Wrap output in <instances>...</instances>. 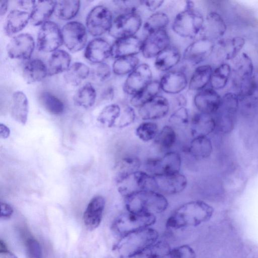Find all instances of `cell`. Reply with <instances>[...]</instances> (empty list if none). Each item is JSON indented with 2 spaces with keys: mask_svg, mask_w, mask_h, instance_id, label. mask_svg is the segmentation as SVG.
<instances>
[{
  "mask_svg": "<svg viewBox=\"0 0 258 258\" xmlns=\"http://www.w3.org/2000/svg\"><path fill=\"white\" fill-rule=\"evenodd\" d=\"M213 208L206 202L196 200L179 207L168 218L166 226L172 229L196 226L207 222L212 217Z\"/></svg>",
  "mask_w": 258,
  "mask_h": 258,
  "instance_id": "1",
  "label": "cell"
},
{
  "mask_svg": "<svg viewBox=\"0 0 258 258\" xmlns=\"http://www.w3.org/2000/svg\"><path fill=\"white\" fill-rule=\"evenodd\" d=\"M127 211L154 215L163 212L167 208V199L161 193L153 190H144L124 198Z\"/></svg>",
  "mask_w": 258,
  "mask_h": 258,
  "instance_id": "2",
  "label": "cell"
},
{
  "mask_svg": "<svg viewBox=\"0 0 258 258\" xmlns=\"http://www.w3.org/2000/svg\"><path fill=\"white\" fill-rule=\"evenodd\" d=\"M158 232L150 227L143 229L121 238L114 246L120 258L137 254L151 246L158 241Z\"/></svg>",
  "mask_w": 258,
  "mask_h": 258,
  "instance_id": "3",
  "label": "cell"
},
{
  "mask_svg": "<svg viewBox=\"0 0 258 258\" xmlns=\"http://www.w3.org/2000/svg\"><path fill=\"white\" fill-rule=\"evenodd\" d=\"M204 20L202 14L195 9L183 10L176 15L172 23V30L181 37L194 39L200 37Z\"/></svg>",
  "mask_w": 258,
  "mask_h": 258,
  "instance_id": "4",
  "label": "cell"
},
{
  "mask_svg": "<svg viewBox=\"0 0 258 258\" xmlns=\"http://www.w3.org/2000/svg\"><path fill=\"white\" fill-rule=\"evenodd\" d=\"M156 222L154 215L140 214L127 211L113 221L111 229L121 237L131 233L149 228Z\"/></svg>",
  "mask_w": 258,
  "mask_h": 258,
  "instance_id": "5",
  "label": "cell"
},
{
  "mask_svg": "<svg viewBox=\"0 0 258 258\" xmlns=\"http://www.w3.org/2000/svg\"><path fill=\"white\" fill-rule=\"evenodd\" d=\"M143 25L137 12L121 13L113 19L108 34L115 39L135 36Z\"/></svg>",
  "mask_w": 258,
  "mask_h": 258,
  "instance_id": "6",
  "label": "cell"
},
{
  "mask_svg": "<svg viewBox=\"0 0 258 258\" xmlns=\"http://www.w3.org/2000/svg\"><path fill=\"white\" fill-rule=\"evenodd\" d=\"M118 192L124 198L144 190H153L152 176L138 171L116 181Z\"/></svg>",
  "mask_w": 258,
  "mask_h": 258,
  "instance_id": "7",
  "label": "cell"
},
{
  "mask_svg": "<svg viewBox=\"0 0 258 258\" xmlns=\"http://www.w3.org/2000/svg\"><path fill=\"white\" fill-rule=\"evenodd\" d=\"M181 163L180 155L176 152L171 151L162 157L148 159L145 162V168L152 175L173 174L179 172Z\"/></svg>",
  "mask_w": 258,
  "mask_h": 258,
  "instance_id": "8",
  "label": "cell"
},
{
  "mask_svg": "<svg viewBox=\"0 0 258 258\" xmlns=\"http://www.w3.org/2000/svg\"><path fill=\"white\" fill-rule=\"evenodd\" d=\"M62 43L61 31L55 23L48 21L41 26L37 38V47L39 51L53 52Z\"/></svg>",
  "mask_w": 258,
  "mask_h": 258,
  "instance_id": "9",
  "label": "cell"
},
{
  "mask_svg": "<svg viewBox=\"0 0 258 258\" xmlns=\"http://www.w3.org/2000/svg\"><path fill=\"white\" fill-rule=\"evenodd\" d=\"M110 10L103 6L94 7L86 18V27L89 33L93 36H99L108 32L113 21Z\"/></svg>",
  "mask_w": 258,
  "mask_h": 258,
  "instance_id": "10",
  "label": "cell"
},
{
  "mask_svg": "<svg viewBox=\"0 0 258 258\" xmlns=\"http://www.w3.org/2000/svg\"><path fill=\"white\" fill-rule=\"evenodd\" d=\"M61 31L63 43L70 51L76 52L84 48L87 41V33L83 24L70 21L63 26Z\"/></svg>",
  "mask_w": 258,
  "mask_h": 258,
  "instance_id": "11",
  "label": "cell"
},
{
  "mask_svg": "<svg viewBox=\"0 0 258 258\" xmlns=\"http://www.w3.org/2000/svg\"><path fill=\"white\" fill-rule=\"evenodd\" d=\"M153 80L150 66L146 63H141L127 75L122 89L125 94L132 96L147 87Z\"/></svg>",
  "mask_w": 258,
  "mask_h": 258,
  "instance_id": "12",
  "label": "cell"
},
{
  "mask_svg": "<svg viewBox=\"0 0 258 258\" xmlns=\"http://www.w3.org/2000/svg\"><path fill=\"white\" fill-rule=\"evenodd\" d=\"M214 47L213 41L199 37L186 47L182 54V59L191 66H197L212 54Z\"/></svg>",
  "mask_w": 258,
  "mask_h": 258,
  "instance_id": "13",
  "label": "cell"
},
{
  "mask_svg": "<svg viewBox=\"0 0 258 258\" xmlns=\"http://www.w3.org/2000/svg\"><path fill=\"white\" fill-rule=\"evenodd\" d=\"M152 176L154 190L161 194H179L185 188L187 184L186 177L180 172Z\"/></svg>",
  "mask_w": 258,
  "mask_h": 258,
  "instance_id": "14",
  "label": "cell"
},
{
  "mask_svg": "<svg viewBox=\"0 0 258 258\" xmlns=\"http://www.w3.org/2000/svg\"><path fill=\"white\" fill-rule=\"evenodd\" d=\"M35 47L33 37L28 33H22L13 37L8 43L6 50L8 56L13 59H29Z\"/></svg>",
  "mask_w": 258,
  "mask_h": 258,
  "instance_id": "15",
  "label": "cell"
},
{
  "mask_svg": "<svg viewBox=\"0 0 258 258\" xmlns=\"http://www.w3.org/2000/svg\"><path fill=\"white\" fill-rule=\"evenodd\" d=\"M170 45V38L166 30H159L146 35L141 53L146 58L156 57Z\"/></svg>",
  "mask_w": 258,
  "mask_h": 258,
  "instance_id": "16",
  "label": "cell"
},
{
  "mask_svg": "<svg viewBox=\"0 0 258 258\" xmlns=\"http://www.w3.org/2000/svg\"><path fill=\"white\" fill-rule=\"evenodd\" d=\"M253 64L251 58L243 53L238 58L233 70V85L239 92L245 88L251 81L253 75Z\"/></svg>",
  "mask_w": 258,
  "mask_h": 258,
  "instance_id": "17",
  "label": "cell"
},
{
  "mask_svg": "<svg viewBox=\"0 0 258 258\" xmlns=\"http://www.w3.org/2000/svg\"><path fill=\"white\" fill-rule=\"evenodd\" d=\"M170 109L168 99L158 95L138 108V113L145 120H153L165 117Z\"/></svg>",
  "mask_w": 258,
  "mask_h": 258,
  "instance_id": "18",
  "label": "cell"
},
{
  "mask_svg": "<svg viewBox=\"0 0 258 258\" xmlns=\"http://www.w3.org/2000/svg\"><path fill=\"white\" fill-rule=\"evenodd\" d=\"M238 95L233 93L225 94L221 99L220 107L216 112L217 120L224 127H232L238 109Z\"/></svg>",
  "mask_w": 258,
  "mask_h": 258,
  "instance_id": "19",
  "label": "cell"
},
{
  "mask_svg": "<svg viewBox=\"0 0 258 258\" xmlns=\"http://www.w3.org/2000/svg\"><path fill=\"white\" fill-rule=\"evenodd\" d=\"M221 99L215 90L212 88H205L195 95L194 103L200 112L212 115L218 110Z\"/></svg>",
  "mask_w": 258,
  "mask_h": 258,
  "instance_id": "20",
  "label": "cell"
},
{
  "mask_svg": "<svg viewBox=\"0 0 258 258\" xmlns=\"http://www.w3.org/2000/svg\"><path fill=\"white\" fill-rule=\"evenodd\" d=\"M143 40L137 36L122 38L111 45V57L114 59L136 56L141 52Z\"/></svg>",
  "mask_w": 258,
  "mask_h": 258,
  "instance_id": "21",
  "label": "cell"
},
{
  "mask_svg": "<svg viewBox=\"0 0 258 258\" xmlns=\"http://www.w3.org/2000/svg\"><path fill=\"white\" fill-rule=\"evenodd\" d=\"M161 90L169 94H178L188 86V81L182 71L171 70L166 72L160 81Z\"/></svg>",
  "mask_w": 258,
  "mask_h": 258,
  "instance_id": "22",
  "label": "cell"
},
{
  "mask_svg": "<svg viewBox=\"0 0 258 258\" xmlns=\"http://www.w3.org/2000/svg\"><path fill=\"white\" fill-rule=\"evenodd\" d=\"M226 31V25L222 16L216 12H210L204 20L199 37H204L213 41L223 36Z\"/></svg>",
  "mask_w": 258,
  "mask_h": 258,
  "instance_id": "23",
  "label": "cell"
},
{
  "mask_svg": "<svg viewBox=\"0 0 258 258\" xmlns=\"http://www.w3.org/2000/svg\"><path fill=\"white\" fill-rule=\"evenodd\" d=\"M105 205V199L101 196L94 197L89 203L83 215L84 224L88 230H93L100 225Z\"/></svg>",
  "mask_w": 258,
  "mask_h": 258,
  "instance_id": "24",
  "label": "cell"
},
{
  "mask_svg": "<svg viewBox=\"0 0 258 258\" xmlns=\"http://www.w3.org/2000/svg\"><path fill=\"white\" fill-rule=\"evenodd\" d=\"M111 45L105 39L96 38L87 44L84 56L91 62L100 63L111 56Z\"/></svg>",
  "mask_w": 258,
  "mask_h": 258,
  "instance_id": "25",
  "label": "cell"
},
{
  "mask_svg": "<svg viewBox=\"0 0 258 258\" xmlns=\"http://www.w3.org/2000/svg\"><path fill=\"white\" fill-rule=\"evenodd\" d=\"M239 103L247 113L258 109V73L254 74L248 85L239 92Z\"/></svg>",
  "mask_w": 258,
  "mask_h": 258,
  "instance_id": "26",
  "label": "cell"
},
{
  "mask_svg": "<svg viewBox=\"0 0 258 258\" xmlns=\"http://www.w3.org/2000/svg\"><path fill=\"white\" fill-rule=\"evenodd\" d=\"M216 126V120L212 115L199 112L191 118V134L193 138L207 137L213 132Z\"/></svg>",
  "mask_w": 258,
  "mask_h": 258,
  "instance_id": "27",
  "label": "cell"
},
{
  "mask_svg": "<svg viewBox=\"0 0 258 258\" xmlns=\"http://www.w3.org/2000/svg\"><path fill=\"white\" fill-rule=\"evenodd\" d=\"M30 13L27 12L13 10L7 15L4 26L5 34L8 36L22 30L30 21Z\"/></svg>",
  "mask_w": 258,
  "mask_h": 258,
  "instance_id": "28",
  "label": "cell"
},
{
  "mask_svg": "<svg viewBox=\"0 0 258 258\" xmlns=\"http://www.w3.org/2000/svg\"><path fill=\"white\" fill-rule=\"evenodd\" d=\"M181 58L178 48L170 45L155 57L154 66L159 71L167 72L178 64Z\"/></svg>",
  "mask_w": 258,
  "mask_h": 258,
  "instance_id": "29",
  "label": "cell"
},
{
  "mask_svg": "<svg viewBox=\"0 0 258 258\" xmlns=\"http://www.w3.org/2000/svg\"><path fill=\"white\" fill-rule=\"evenodd\" d=\"M56 1H35L30 13V23L34 26L42 25L54 13Z\"/></svg>",
  "mask_w": 258,
  "mask_h": 258,
  "instance_id": "30",
  "label": "cell"
},
{
  "mask_svg": "<svg viewBox=\"0 0 258 258\" xmlns=\"http://www.w3.org/2000/svg\"><path fill=\"white\" fill-rule=\"evenodd\" d=\"M71 56L63 50L57 49L53 52L48 60V76H51L66 72L70 67Z\"/></svg>",
  "mask_w": 258,
  "mask_h": 258,
  "instance_id": "31",
  "label": "cell"
},
{
  "mask_svg": "<svg viewBox=\"0 0 258 258\" xmlns=\"http://www.w3.org/2000/svg\"><path fill=\"white\" fill-rule=\"evenodd\" d=\"M22 74L29 84L39 82L48 75L47 66L39 59H33L25 64Z\"/></svg>",
  "mask_w": 258,
  "mask_h": 258,
  "instance_id": "32",
  "label": "cell"
},
{
  "mask_svg": "<svg viewBox=\"0 0 258 258\" xmlns=\"http://www.w3.org/2000/svg\"><path fill=\"white\" fill-rule=\"evenodd\" d=\"M213 71L209 64L198 66L194 70L188 81V89L199 91L205 89L210 82Z\"/></svg>",
  "mask_w": 258,
  "mask_h": 258,
  "instance_id": "33",
  "label": "cell"
},
{
  "mask_svg": "<svg viewBox=\"0 0 258 258\" xmlns=\"http://www.w3.org/2000/svg\"><path fill=\"white\" fill-rule=\"evenodd\" d=\"M11 113L15 120L23 125L25 124L28 117V101L27 96L23 92L17 91L13 94Z\"/></svg>",
  "mask_w": 258,
  "mask_h": 258,
  "instance_id": "34",
  "label": "cell"
},
{
  "mask_svg": "<svg viewBox=\"0 0 258 258\" xmlns=\"http://www.w3.org/2000/svg\"><path fill=\"white\" fill-rule=\"evenodd\" d=\"M244 44V39L240 36L221 40L218 42V52L225 60L232 59L238 55Z\"/></svg>",
  "mask_w": 258,
  "mask_h": 258,
  "instance_id": "35",
  "label": "cell"
},
{
  "mask_svg": "<svg viewBox=\"0 0 258 258\" xmlns=\"http://www.w3.org/2000/svg\"><path fill=\"white\" fill-rule=\"evenodd\" d=\"M161 91L159 81L153 80L147 87L132 96L130 100V103L132 106L139 108L159 95Z\"/></svg>",
  "mask_w": 258,
  "mask_h": 258,
  "instance_id": "36",
  "label": "cell"
},
{
  "mask_svg": "<svg viewBox=\"0 0 258 258\" xmlns=\"http://www.w3.org/2000/svg\"><path fill=\"white\" fill-rule=\"evenodd\" d=\"M90 73L89 68L85 64L76 62L73 63L64 72L65 82L73 86H77L88 78Z\"/></svg>",
  "mask_w": 258,
  "mask_h": 258,
  "instance_id": "37",
  "label": "cell"
},
{
  "mask_svg": "<svg viewBox=\"0 0 258 258\" xmlns=\"http://www.w3.org/2000/svg\"><path fill=\"white\" fill-rule=\"evenodd\" d=\"M213 151V145L208 137L194 138L190 143L188 152L196 159L208 158Z\"/></svg>",
  "mask_w": 258,
  "mask_h": 258,
  "instance_id": "38",
  "label": "cell"
},
{
  "mask_svg": "<svg viewBox=\"0 0 258 258\" xmlns=\"http://www.w3.org/2000/svg\"><path fill=\"white\" fill-rule=\"evenodd\" d=\"M96 92L90 83L82 86L75 93L74 102L75 105L84 108H89L94 104Z\"/></svg>",
  "mask_w": 258,
  "mask_h": 258,
  "instance_id": "39",
  "label": "cell"
},
{
  "mask_svg": "<svg viewBox=\"0 0 258 258\" xmlns=\"http://www.w3.org/2000/svg\"><path fill=\"white\" fill-rule=\"evenodd\" d=\"M80 7V2L77 0H62L56 1L54 13L62 20H69L78 14Z\"/></svg>",
  "mask_w": 258,
  "mask_h": 258,
  "instance_id": "40",
  "label": "cell"
},
{
  "mask_svg": "<svg viewBox=\"0 0 258 258\" xmlns=\"http://www.w3.org/2000/svg\"><path fill=\"white\" fill-rule=\"evenodd\" d=\"M170 22L167 14L157 12L151 14L145 21L143 25L144 31L148 35L151 33L165 29Z\"/></svg>",
  "mask_w": 258,
  "mask_h": 258,
  "instance_id": "41",
  "label": "cell"
},
{
  "mask_svg": "<svg viewBox=\"0 0 258 258\" xmlns=\"http://www.w3.org/2000/svg\"><path fill=\"white\" fill-rule=\"evenodd\" d=\"M141 166L140 160L135 156H127L122 158L115 168V181L139 170Z\"/></svg>",
  "mask_w": 258,
  "mask_h": 258,
  "instance_id": "42",
  "label": "cell"
},
{
  "mask_svg": "<svg viewBox=\"0 0 258 258\" xmlns=\"http://www.w3.org/2000/svg\"><path fill=\"white\" fill-rule=\"evenodd\" d=\"M139 58L136 56H129L115 59L112 66L113 73L117 76L130 74L140 64Z\"/></svg>",
  "mask_w": 258,
  "mask_h": 258,
  "instance_id": "43",
  "label": "cell"
},
{
  "mask_svg": "<svg viewBox=\"0 0 258 258\" xmlns=\"http://www.w3.org/2000/svg\"><path fill=\"white\" fill-rule=\"evenodd\" d=\"M171 248L168 244L162 241L155 243L132 256L124 258H162L169 253Z\"/></svg>",
  "mask_w": 258,
  "mask_h": 258,
  "instance_id": "44",
  "label": "cell"
},
{
  "mask_svg": "<svg viewBox=\"0 0 258 258\" xmlns=\"http://www.w3.org/2000/svg\"><path fill=\"white\" fill-rule=\"evenodd\" d=\"M231 68L228 64L223 63L213 71L210 84L214 90L223 89L226 85L231 74Z\"/></svg>",
  "mask_w": 258,
  "mask_h": 258,
  "instance_id": "45",
  "label": "cell"
},
{
  "mask_svg": "<svg viewBox=\"0 0 258 258\" xmlns=\"http://www.w3.org/2000/svg\"><path fill=\"white\" fill-rule=\"evenodd\" d=\"M121 108L117 104H110L105 107L99 114L97 120L100 123L108 127L113 126L118 119Z\"/></svg>",
  "mask_w": 258,
  "mask_h": 258,
  "instance_id": "46",
  "label": "cell"
},
{
  "mask_svg": "<svg viewBox=\"0 0 258 258\" xmlns=\"http://www.w3.org/2000/svg\"><path fill=\"white\" fill-rule=\"evenodd\" d=\"M40 100L44 108L52 114L60 115L64 111V106L63 102L48 92L41 93Z\"/></svg>",
  "mask_w": 258,
  "mask_h": 258,
  "instance_id": "47",
  "label": "cell"
},
{
  "mask_svg": "<svg viewBox=\"0 0 258 258\" xmlns=\"http://www.w3.org/2000/svg\"><path fill=\"white\" fill-rule=\"evenodd\" d=\"M155 143L163 149H169L176 140L175 131L171 126L165 125L158 132L155 138Z\"/></svg>",
  "mask_w": 258,
  "mask_h": 258,
  "instance_id": "48",
  "label": "cell"
},
{
  "mask_svg": "<svg viewBox=\"0 0 258 258\" xmlns=\"http://www.w3.org/2000/svg\"><path fill=\"white\" fill-rule=\"evenodd\" d=\"M158 132L157 124L150 121L142 122L136 130V136L141 140L146 142L155 139Z\"/></svg>",
  "mask_w": 258,
  "mask_h": 258,
  "instance_id": "49",
  "label": "cell"
},
{
  "mask_svg": "<svg viewBox=\"0 0 258 258\" xmlns=\"http://www.w3.org/2000/svg\"><path fill=\"white\" fill-rule=\"evenodd\" d=\"M136 117V112L133 106L126 104L121 109L120 116L116 123L118 127H125L135 121Z\"/></svg>",
  "mask_w": 258,
  "mask_h": 258,
  "instance_id": "50",
  "label": "cell"
},
{
  "mask_svg": "<svg viewBox=\"0 0 258 258\" xmlns=\"http://www.w3.org/2000/svg\"><path fill=\"white\" fill-rule=\"evenodd\" d=\"M188 110L185 107H179L170 116L169 121L178 124L185 125L189 122Z\"/></svg>",
  "mask_w": 258,
  "mask_h": 258,
  "instance_id": "51",
  "label": "cell"
},
{
  "mask_svg": "<svg viewBox=\"0 0 258 258\" xmlns=\"http://www.w3.org/2000/svg\"><path fill=\"white\" fill-rule=\"evenodd\" d=\"M169 254L172 258H196L193 249L186 245L171 249Z\"/></svg>",
  "mask_w": 258,
  "mask_h": 258,
  "instance_id": "52",
  "label": "cell"
},
{
  "mask_svg": "<svg viewBox=\"0 0 258 258\" xmlns=\"http://www.w3.org/2000/svg\"><path fill=\"white\" fill-rule=\"evenodd\" d=\"M113 3L122 13L137 12L143 5V1H114Z\"/></svg>",
  "mask_w": 258,
  "mask_h": 258,
  "instance_id": "53",
  "label": "cell"
},
{
  "mask_svg": "<svg viewBox=\"0 0 258 258\" xmlns=\"http://www.w3.org/2000/svg\"><path fill=\"white\" fill-rule=\"evenodd\" d=\"M26 249L29 258H42V252L39 242L34 239L27 241Z\"/></svg>",
  "mask_w": 258,
  "mask_h": 258,
  "instance_id": "54",
  "label": "cell"
},
{
  "mask_svg": "<svg viewBox=\"0 0 258 258\" xmlns=\"http://www.w3.org/2000/svg\"><path fill=\"white\" fill-rule=\"evenodd\" d=\"M112 71L109 64L103 62L98 63L95 70V74L97 78L103 82L110 78Z\"/></svg>",
  "mask_w": 258,
  "mask_h": 258,
  "instance_id": "55",
  "label": "cell"
},
{
  "mask_svg": "<svg viewBox=\"0 0 258 258\" xmlns=\"http://www.w3.org/2000/svg\"><path fill=\"white\" fill-rule=\"evenodd\" d=\"M164 1H143V5L151 12H155L164 4Z\"/></svg>",
  "mask_w": 258,
  "mask_h": 258,
  "instance_id": "56",
  "label": "cell"
},
{
  "mask_svg": "<svg viewBox=\"0 0 258 258\" xmlns=\"http://www.w3.org/2000/svg\"><path fill=\"white\" fill-rule=\"evenodd\" d=\"M13 213L12 207L6 203H1V218L7 219L10 218Z\"/></svg>",
  "mask_w": 258,
  "mask_h": 258,
  "instance_id": "57",
  "label": "cell"
},
{
  "mask_svg": "<svg viewBox=\"0 0 258 258\" xmlns=\"http://www.w3.org/2000/svg\"><path fill=\"white\" fill-rule=\"evenodd\" d=\"M35 1L20 0L17 1L19 7L24 10L32 11Z\"/></svg>",
  "mask_w": 258,
  "mask_h": 258,
  "instance_id": "58",
  "label": "cell"
},
{
  "mask_svg": "<svg viewBox=\"0 0 258 258\" xmlns=\"http://www.w3.org/2000/svg\"><path fill=\"white\" fill-rule=\"evenodd\" d=\"M114 96V89L111 87H107L102 93L101 97L105 100H112Z\"/></svg>",
  "mask_w": 258,
  "mask_h": 258,
  "instance_id": "59",
  "label": "cell"
},
{
  "mask_svg": "<svg viewBox=\"0 0 258 258\" xmlns=\"http://www.w3.org/2000/svg\"><path fill=\"white\" fill-rule=\"evenodd\" d=\"M10 134V130L9 128L6 125L0 124V136L3 139L8 138Z\"/></svg>",
  "mask_w": 258,
  "mask_h": 258,
  "instance_id": "60",
  "label": "cell"
},
{
  "mask_svg": "<svg viewBox=\"0 0 258 258\" xmlns=\"http://www.w3.org/2000/svg\"><path fill=\"white\" fill-rule=\"evenodd\" d=\"M8 1L2 0L0 1V15L1 17L4 16L8 10Z\"/></svg>",
  "mask_w": 258,
  "mask_h": 258,
  "instance_id": "61",
  "label": "cell"
},
{
  "mask_svg": "<svg viewBox=\"0 0 258 258\" xmlns=\"http://www.w3.org/2000/svg\"><path fill=\"white\" fill-rule=\"evenodd\" d=\"M1 258H18L17 256L13 253L6 250L4 251L0 252Z\"/></svg>",
  "mask_w": 258,
  "mask_h": 258,
  "instance_id": "62",
  "label": "cell"
}]
</instances>
